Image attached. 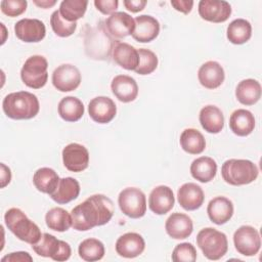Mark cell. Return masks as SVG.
<instances>
[{
	"instance_id": "obj_29",
	"label": "cell",
	"mask_w": 262,
	"mask_h": 262,
	"mask_svg": "<svg viewBox=\"0 0 262 262\" xmlns=\"http://www.w3.org/2000/svg\"><path fill=\"white\" fill-rule=\"evenodd\" d=\"M235 96L244 105H253L261 97V85L255 79H245L235 88Z\"/></svg>"
},
{
	"instance_id": "obj_19",
	"label": "cell",
	"mask_w": 262,
	"mask_h": 262,
	"mask_svg": "<svg viewBox=\"0 0 262 262\" xmlns=\"http://www.w3.org/2000/svg\"><path fill=\"white\" fill-rule=\"evenodd\" d=\"M145 249L143 237L136 232H127L116 242V252L124 258H135L142 254Z\"/></svg>"
},
{
	"instance_id": "obj_2",
	"label": "cell",
	"mask_w": 262,
	"mask_h": 262,
	"mask_svg": "<svg viewBox=\"0 0 262 262\" xmlns=\"http://www.w3.org/2000/svg\"><path fill=\"white\" fill-rule=\"evenodd\" d=\"M4 114L13 120H29L39 113L40 104L37 96L28 91L7 94L2 101Z\"/></svg>"
},
{
	"instance_id": "obj_20",
	"label": "cell",
	"mask_w": 262,
	"mask_h": 262,
	"mask_svg": "<svg viewBox=\"0 0 262 262\" xmlns=\"http://www.w3.org/2000/svg\"><path fill=\"white\" fill-rule=\"evenodd\" d=\"M199 82L207 89H216L224 82L225 73L222 66L215 61L209 60L201 66L198 72Z\"/></svg>"
},
{
	"instance_id": "obj_46",
	"label": "cell",
	"mask_w": 262,
	"mask_h": 262,
	"mask_svg": "<svg viewBox=\"0 0 262 262\" xmlns=\"http://www.w3.org/2000/svg\"><path fill=\"white\" fill-rule=\"evenodd\" d=\"M34 3L36 5H38L39 7H41V8H49L53 5H55L56 1L55 0H41V1L34 0Z\"/></svg>"
},
{
	"instance_id": "obj_4",
	"label": "cell",
	"mask_w": 262,
	"mask_h": 262,
	"mask_svg": "<svg viewBox=\"0 0 262 262\" xmlns=\"http://www.w3.org/2000/svg\"><path fill=\"white\" fill-rule=\"evenodd\" d=\"M258 174V167L250 160L229 159L221 167L223 180L233 186L250 184L257 179Z\"/></svg>"
},
{
	"instance_id": "obj_11",
	"label": "cell",
	"mask_w": 262,
	"mask_h": 262,
	"mask_svg": "<svg viewBox=\"0 0 262 262\" xmlns=\"http://www.w3.org/2000/svg\"><path fill=\"white\" fill-rule=\"evenodd\" d=\"M63 166L71 172H82L89 164L88 149L79 143H70L62 149Z\"/></svg>"
},
{
	"instance_id": "obj_43",
	"label": "cell",
	"mask_w": 262,
	"mask_h": 262,
	"mask_svg": "<svg viewBox=\"0 0 262 262\" xmlns=\"http://www.w3.org/2000/svg\"><path fill=\"white\" fill-rule=\"evenodd\" d=\"M171 5L177 10L184 14H187L191 11L193 6V1L191 0H172Z\"/></svg>"
},
{
	"instance_id": "obj_24",
	"label": "cell",
	"mask_w": 262,
	"mask_h": 262,
	"mask_svg": "<svg viewBox=\"0 0 262 262\" xmlns=\"http://www.w3.org/2000/svg\"><path fill=\"white\" fill-rule=\"evenodd\" d=\"M113 59L123 69L135 71L139 63L138 50L125 42H117L112 50Z\"/></svg>"
},
{
	"instance_id": "obj_16",
	"label": "cell",
	"mask_w": 262,
	"mask_h": 262,
	"mask_svg": "<svg viewBox=\"0 0 262 262\" xmlns=\"http://www.w3.org/2000/svg\"><path fill=\"white\" fill-rule=\"evenodd\" d=\"M175 204L173 190L167 185L156 186L149 193L148 207L157 215H165Z\"/></svg>"
},
{
	"instance_id": "obj_18",
	"label": "cell",
	"mask_w": 262,
	"mask_h": 262,
	"mask_svg": "<svg viewBox=\"0 0 262 262\" xmlns=\"http://www.w3.org/2000/svg\"><path fill=\"white\" fill-rule=\"evenodd\" d=\"M177 200L184 210L194 211L203 205L205 194L200 185L193 182H187L179 187L177 191Z\"/></svg>"
},
{
	"instance_id": "obj_12",
	"label": "cell",
	"mask_w": 262,
	"mask_h": 262,
	"mask_svg": "<svg viewBox=\"0 0 262 262\" xmlns=\"http://www.w3.org/2000/svg\"><path fill=\"white\" fill-rule=\"evenodd\" d=\"M200 16L211 23H223L231 14V6L223 0H201L199 2Z\"/></svg>"
},
{
	"instance_id": "obj_31",
	"label": "cell",
	"mask_w": 262,
	"mask_h": 262,
	"mask_svg": "<svg viewBox=\"0 0 262 262\" xmlns=\"http://www.w3.org/2000/svg\"><path fill=\"white\" fill-rule=\"evenodd\" d=\"M58 115L67 122H77L84 115L83 102L75 96L63 97L58 103Z\"/></svg>"
},
{
	"instance_id": "obj_5",
	"label": "cell",
	"mask_w": 262,
	"mask_h": 262,
	"mask_svg": "<svg viewBox=\"0 0 262 262\" xmlns=\"http://www.w3.org/2000/svg\"><path fill=\"white\" fill-rule=\"evenodd\" d=\"M196 244L209 260L221 259L228 250L226 234L212 227H206L198 233Z\"/></svg>"
},
{
	"instance_id": "obj_9",
	"label": "cell",
	"mask_w": 262,
	"mask_h": 262,
	"mask_svg": "<svg viewBox=\"0 0 262 262\" xmlns=\"http://www.w3.org/2000/svg\"><path fill=\"white\" fill-rule=\"evenodd\" d=\"M235 250L244 256L256 255L261 247V237L256 228L250 225H243L233 234Z\"/></svg>"
},
{
	"instance_id": "obj_21",
	"label": "cell",
	"mask_w": 262,
	"mask_h": 262,
	"mask_svg": "<svg viewBox=\"0 0 262 262\" xmlns=\"http://www.w3.org/2000/svg\"><path fill=\"white\" fill-rule=\"evenodd\" d=\"M134 20L135 28L132 33L134 40L140 43H148L158 37L160 24L154 16L142 14L137 16Z\"/></svg>"
},
{
	"instance_id": "obj_17",
	"label": "cell",
	"mask_w": 262,
	"mask_h": 262,
	"mask_svg": "<svg viewBox=\"0 0 262 262\" xmlns=\"http://www.w3.org/2000/svg\"><path fill=\"white\" fill-rule=\"evenodd\" d=\"M165 229L170 237L184 239L192 233L193 223L188 215L176 212L171 214L166 220Z\"/></svg>"
},
{
	"instance_id": "obj_6",
	"label": "cell",
	"mask_w": 262,
	"mask_h": 262,
	"mask_svg": "<svg viewBox=\"0 0 262 262\" xmlns=\"http://www.w3.org/2000/svg\"><path fill=\"white\" fill-rule=\"evenodd\" d=\"M48 61L42 55H32L24 63L20 70V78L24 84L33 89L45 86L48 80Z\"/></svg>"
},
{
	"instance_id": "obj_32",
	"label": "cell",
	"mask_w": 262,
	"mask_h": 262,
	"mask_svg": "<svg viewBox=\"0 0 262 262\" xmlns=\"http://www.w3.org/2000/svg\"><path fill=\"white\" fill-rule=\"evenodd\" d=\"M179 142L182 149L190 155H200L206 148V140L203 134L193 128L183 130Z\"/></svg>"
},
{
	"instance_id": "obj_8",
	"label": "cell",
	"mask_w": 262,
	"mask_h": 262,
	"mask_svg": "<svg viewBox=\"0 0 262 262\" xmlns=\"http://www.w3.org/2000/svg\"><path fill=\"white\" fill-rule=\"evenodd\" d=\"M121 211L128 217L138 219L146 212V198L143 191L137 187L124 188L118 196Z\"/></svg>"
},
{
	"instance_id": "obj_1",
	"label": "cell",
	"mask_w": 262,
	"mask_h": 262,
	"mask_svg": "<svg viewBox=\"0 0 262 262\" xmlns=\"http://www.w3.org/2000/svg\"><path fill=\"white\" fill-rule=\"evenodd\" d=\"M115 212L113 201L104 194H93L71 211L72 227L78 231H87L106 224Z\"/></svg>"
},
{
	"instance_id": "obj_23",
	"label": "cell",
	"mask_w": 262,
	"mask_h": 262,
	"mask_svg": "<svg viewBox=\"0 0 262 262\" xmlns=\"http://www.w3.org/2000/svg\"><path fill=\"white\" fill-rule=\"evenodd\" d=\"M207 213L213 223L217 225L225 224L233 215V204L225 196H216L209 202Z\"/></svg>"
},
{
	"instance_id": "obj_7",
	"label": "cell",
	"mask_w": 262,
	"mask_h": 262,
	"mask_svg": "<svg viewBox=\"0 0 262 262\" xmlns=\"http://www.w3.org/2000/svg\"><path fill=\"white\" fill-rule=\"evenodd\" d=\"M34 252L54 261H67L72 254L70 245L49 233H43L38 243L32 245Z\"/></svg>"
},
{
	"instance_id": "obj_22",
	"label": "cell",
	"mask_w": 262,
	"mask_h": 262,
	"mask_svg": "<svg viewBox=\"0 0 262 262\" xmlns=\"http://www.w3.org/2000/svg\"><path fill=\"white\" fill-rule=\"evenodd\" d=\"M111 89L113 94L125 103L135 100L138 95V85L135 79L127 75L116 76L111 83Z\"/></svg>"
},
{
	"instance_id": "obj_34",
	"label": "cell",
	"mask_w": 262,
	"mask_h": 262,
	"mask_svg": "<svg viewBox=\"0 0 262 262\" xmlns=\"http://www.w3.org/2000/svg\"><path fill=\"white\" fill-rule=\"evenodd\" d=\"M45 222L49 229L63 232L69 230V228L72 226V216L63 208L55 207L46 213Z\"/></svg>"
},
{
	"instance_id": "obj_44",
	"label": "cell",
	"mask_w": 262,
	"mask_h": 262,
	"mask_svg": "<svg viewBox=\"0 0 262 262\" xmlns=\"http://www.w3.org/2000/svg\"><path fill=\"white\" fill-rule=\"evenodd\" d=\"M146 3L147 2L145 0H124L123 1V4L126 7V9L134 13L143 10Z\"/></svg>"
},
{
	"instance_id": "obj_13",
	"label": "cell",
	"mask_w": 262,
	"mask_h": 262,
	"mask_svg": "<svg viewBox=\"0 0 262 262\" xmlns=\"http://www.w3.org/2000/svg\"><path fill=\"white\" fill-rule=\"evenodd\" d=\"M15 36L26 43H37L44 39L46 28L43 21L37 18H23L14 25Z\"/></svg>"
},
{
	"instance_id": "obj_27",
	"label": "cell",
	"mask_w": 262,
	"mask_h": 262,
	"mask_svg": "<svg viewBox=\"0 0 262 262\" xmlns=\"http://www.w3.org/2000/svg\"><path fill=\"white\" fill-rule=\"evenodd\" d=\"M217 173V163L210 157H200L190 165L191 176L202 183L213 180Z\"/></svg>"
},
{
	"instance_id": "obj_26",
	"label": "cell",
	"mask_w": 262,
	"mask_h": 262,
	"mask_svg": "<svg viewBox=\"0 0 262 262\" xmlns=\"http://www.w3.org/2000/svg\"><path fill=\"white\" fill-rule=\"evenodd\" d=\"M229 128L237 136H248L255 128L254 115L245 108L235 110L229 118Z\"/></svg>"
},
{
	"instance_id": "obj_15",
	"label": "cell",
	"mask_w": 262,
	"mask_h": 262,
	"mask_svg": "<svg viewBox=\"0 0 262 262\" xmlns=\"http://www.w3.org/2000/svg\"><path fill=\"white\" fill-rule=\"evenodd\" d=\"M104 24L110 35L118 39L132 35L135 28L134 18L123 11L114 12L105 19Z\"/></svg>"
},
{
	"instance_id": "obj_14",
	"label": "cell",
	"mask_w": 262,
	"mask_h": 262,
	"mask_svg": "<svg viewBox=\"0 0 262 262\" xmlns=\"http://www.w3.org/2000/svg\"><path fill=\"white\" fill-rule=\"evenodd\" d=\"M90 118L98 124L110 123L117 114V106L114 100L106 96H97L90 100L88 104Z\"/></svg>"
},
{
	"instance_id": "obj_33",
	"label": "cell",
	"mask_w": 262,
	"mask_h": 262,
	"mask_svg": "<svg viewBox=\"0 0 262 262\" xmlns=\"http://www.w3.org/2000/svg\"><path fill=\"white\" fill-rule=\"evenodd\" d=\"M226 36L232 44H244L249 41L252 36V26L247 19L236 18L228 25Z\"/></svg>"
},
{
	"instance_id": "obj_45",
	"label": "cell",
	"mask_w": 262,
	"mask_h": 262,
	"mask_svg": "<svg viewBox=\"0 0 262 262\" xmlns=\"http://www.w3.org/2000/svg\"><path fill=\"white\" fill-rule=\"evenodd\" d=\"M0 167H1V184H0V187L4 188L6 185L9 184V182L11 180V172H10L9 167H7L3 163L0 164Z\"/></svg>"
},
{
	"instance_id": "obj_41",
	"label": "cell",
	"mask_w": 262,
	"mask_h": 262,
	"mask_svg": "<svg viewBox=\"0 0 262 262\" xmlns=\"http://www.w3.org/2000/svg\"><path fill=\"white\" fill-rule=\"evenodd\" d=\"M94 5L102 14H113L116 12L119 1L118 0H95Z\"/></svg>"
},
{
	"instance_id": "obj_40",
	"label": "cell",
	"mask_w": 262,
	"mask_h": 262,
	"mask_svg": "<svg viewBox=\"0 0 262 262\" xmlns=\"http://www.w3.org/2000/svg\"><path fill=\"white\" fill-rule=\"evenodd\" d=\"M27 5L28 2L26 0H3L0 3L1 11L10 17H15L24 13Z\"/></svg>"
},
{
	"instance_id": "obj_28",
	"label": "cell",
	"mask_w": 262,
	"mask_h": 262,
	"mask_svg": "<svg viewBox=\"0 0 262 262\" xmlns=\"http://www.w3.org/2000/svg\"><path fill=\"white\" fill-rule=\"evenodd\" d=\"M80 193V184L73 177L61 178L58 185L50 198L57 204H68L78 198Z\"/></svg>"
},
{
	"instance_id": "obj_38",
	"label": "cell",
	"mask_w": 262,
	"mask_h": 262,
	"mask_svg": "<svg viewBox=\"0 0 262 262\" xmlns=\"http://www.w3.org/2000/svg\"><path fill=\"white\" fill-rule=\"evenodd\" d=\"M139 63L135 69V72L139 75H149L158 67V57L155 52L149 49L140 48L138 49Z\"/></svg>"
},
{
	"instance_id": "obj_10",
	"label": "cell",
	"mask_w": 262,
	"mask_h": 262,
	"mask_svg": "<svg viewBox=\"0 0 262 262\" xmlns=\"http://www.w3.org/2000/svg\"><path fill=\"white\" fill-rule=\"evenodd\" d=\"M52 84L60 92H70L77 89L81 83V74L77 67L63 63L52 73Z\"/></svg>"
},
{
	"instance_id": "obj_37",
	"label": "cell",
	"mask_w": 262,
	"mask_h": 262,
	"mask_svg": "<svg viewBox=\"0 0 262 262\" xmlns=\"http://www.w3.org/2000/svg\"><path fill=\"white\" fill-rule=\"evenodd\" d=\"M50 25L53 32L62 38L73 35L77 28V23H71L66 20L59 13V10L52 12L50 17Z\"/></svg>"
},
{
	"instance_id": "obj_42",
	"label": "cell",
	"mask_w": 262,
	"mask_h": 262,
	"mask_svg": "<svg viewBox=\"0 0 262 262\" xmlns=\"http://www.w3.org/2000/svg\"><path fill=\"white\" fill-rule=\"evenodd\" d=\"M26 261L32 262L33 258L28 252H23V251L10 253L1 259V262H26Z\"/></svg>"
},
{
	"instance_id": "obj_35",
	"label": "cell",
	"mask_w": 262,
	"mask_h": 262,
	"mask_svg": "<svg viewBox=\"0 0 262 262\" xmlns=\"http://www.w3.org/2000/svg\"><path fill=\"white\" fill-rule=\"evenodd\" d=\"M78 253L81 259L88 262L101 260L104 256L105 250L102 242L97 238H86L82 241L78 248Z\"/></svg>"
},
{
	"instance_id": "obj_25",
	"label": "cell",
	"mask_w": 262,
	"mask_h": 262,
	"mask_svg": "<svg viewBox=\"0 0 262 262\" xmlns=\"http://www.w3.org/2000/svg\"><path fill=\"white\" fill-rule=\"evenodd\" d=\"M201 126L205 131L212 134H217L222 131L224 127V116L219 107L216 105L204 106L199 116Z\"/></svg>"
},
{
	"instance_id": "obj_36",
	"label": "cell",
	"mask_w": 262,
	"mask_h": 262,
	"mask_svg": "<svg viewBox=\"0 0 262 262\" xmlns=\"http://www.w3.org/2000/svg\"><path fill=\"white\" fill-rule=\"evenodd\" d=\"M87 5L88 1L86 0H63L59 5V13L66 20L77 23L84 16Z\"/></svg>"
},
{
	"instance_id": "obj_30",
	"label": "cell",
	"mask_w": 262,
	"mask_h": 262,
	"mask_svg": "<svg viewBox=\"0 0 262 262\" xmlns=\"http://www.w3.org/2000/svg\"><path fill=\"white\" fill-rule=\"evenodd\" d=\"M59 180L60 178L57 173L53 169L48 167L38 169L33 176V183L35 187L39 191L47 193L49 195L54 192Z\"/></svg>"
},
{
	"instance_id": "obj_3",
	"label": "cell",
	"mask_w": 262,
	"mask_h": 262,
	"mask_svg": "<svg viewBox=\"0 0 262 262\" xmlns=\"http://www.w3.org/2000/svg\"><path fill=\"white\" fill-rule=\"evenodd\" d=\"M6 227L20 241L34 245L39 242L42 236L41 230L36 223L28 218V216L18 208H11L4 215Z\"/></svg>"
},
{
	"instance_id": "obj_39",
	"label": "cell",
	"mask_w": 262,
	"mask_h": 262,
	"mask_svg": "<svg viewBox=\"0 0 262 262\" xmlns=\"http://www.w3.org/2000/svg\"><path fill=\"white\" fill-rule=\"evenodd\" d=\"M171 258L174 262H194L196 250L190 243H181L174 248Z\"/></svg>"
}]
</instances>
